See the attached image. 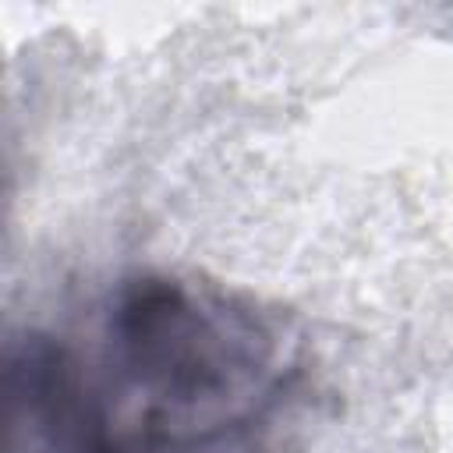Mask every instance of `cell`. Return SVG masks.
I'll return each instance as SVG.
<instances>
[{"label":"cell","mask_w":453,"mask_h":453,"mask_svg":"<svg viewBox=\"0 0 453 453\" xmlns=\"http://www.w3.org/2000/svg\"><path fill=\"white\" fill-rule=\"evenodd\" d=\"M117 372L163 414L237 403L269 365V336L248 311L170 276H134L110 311Z\"/></svg>","instance_id":"cell-1"}]
</instances>
